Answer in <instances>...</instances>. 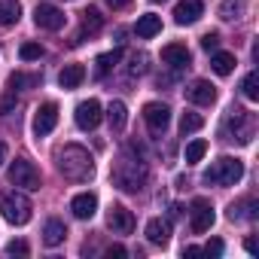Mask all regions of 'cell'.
<instances>
[{
	"label": "cell",
	"instance_id": "obj_1",
	"mask_svg": "<svg viewBox=\"0 0 259 259\" xmlns=\"http://www.w3.org/2000/svg\"><path fill=\"white\" fill-rule=\"evenodd\" d=\"M55 159H58V171H61L64 180H70V183H85V180L95 174V159H92V153H89L85 147H79V144L61 147Z\"/></svg>",
	"mask_w": 259,
	"mask_h": 259
},
{
	"label": "cell",
	"instance_id": "obj_2",
	"mask_svg": "<svg viewBox=\"0 0 259 259\" xmlns=\"http://www.w3.org/2000/svg\"><path fill=\"white\" fill-rule=\"evenodd\" d=\"M113 183L122 192H141L147 183V165L132 156H119V162L113 165Z\"/></svg>",
	"mask_w": 259,
	"mask_h": 259
},
{
	"label": "cell",
	"instance_id": "obj_3",
	"mask_svg": "<svg viewBox=\"0 0 259 259\" xmlns=\"http://www.w3.org/2000/svg\"><path fill=\"white\" fill-rule=\"evenodd\" d=\"M241 177H244V162L235 156H220L204 171V183H210V186H235Z\"/></svg>",
	"mask_w": 259,
	"mask_h": 259
},
{
	"label": "cell",
	"instance_id": "obj_4",
	"mask_svg": "<svg viewBox=\"0 0 259 259\" xmlns=\"http://www.w3.org/2000/svg\"><path fill=\"white\" fill-rule=\"evenodd\" d=\"M0 210H4V220L13 223V226H25L34 213V204L25 192H7L0 198Z\"/></svg>",
	"mask_w": 259,
	"mask_h": 259
},
{
	"label": "cell",
	"instance_id": "obj_5",
	"mask_svg": "<svg viewBox=\"0 0 259 259\" xmlns=\"http://www.w3.org/2000/svg\"><path fill=\"white\" fill-rule=\"evenodd\" d=\"M10 183H16V186L34 192V189H40V171L34 168V162H28V159H16V162L10 165Z\"/></svg>",
	"mask_w": 259,
	"mask_h": 259
},
{
	"label": "cell",
	"instance_id": "obj_6",
	"mask_svg": "<svg viewBox=\"0 0 259 259\" xmlns=\"http://www.w3.org/2000/svg\"><path fill=\"white\" fill-rule=\"evenodd\" d=\"M229 128H232V141H238V144H250L253 141V116L247 113V110H241V107H232L229 110Z\"/></svg>",
	"mask_w": 259,
	"mask_h": 259
},
{
	"label": "cell",
	"instance_id": "obj_7",
	"mask_svg": "<svg viewBox=\"0 0 259 259\" xmlns=\"http://www.w3.org/2000/svg\"><path fill=\"white\" fill-rule=\"evenodd\" d=\"M55 125H58V104L55 101L40 104L37 113H34V135L37 138H46V135H52Z\"/></svg>",
	"mask_w": 259,
	"mask_h": 259
},
{
	"label": "cell",
	"instance_id": "obj_8",
	"mask_svg": "<svg viewBox=\"0 0 259 259\" xmlns=\"http://www.w3.org/2000/svg\"><path fill=\"white\" fill-rule=\"evenodd\" d=\"M192 210H189V217H192V232L195 235H204L210 226H213V204L207 201V198H192V204H189Z\"/></svg>",
	"mask_w": 259,
	"mask_h": 259
},
{
	"label": "cell",
	"instance_id": "obj_9",
	"mask_svg": "<svg viewBox=\"0 0 259 259\" xmlns=\"http://www.w3.org/2000/svg\"><path fill=\"white\" fill-rule=\"evenodd\" d=\"M107 226H110L113 235H132V232H135V213L128 210L125 204H110Z\"/></svg>",
	"mask_w": 259,
	"mask_h": 259
},
{
	"label": "cell",
	"instance_id": "obj_10",
	"mask_svg": "<svg viewBox=\"0 0 259 259\" xmlns=\"http://www.w3.org/2000/svg\"><path fill=\"white\" fill-rule=\"evenodd\" d=\"M34 22H37V28H43V31H61L64 22H67V16H64L58 7H52V4H37Z\"/></svg>",
	"mask_w": 259,
	"mask_h": 259
},
{
	"label": "cell",
	"instance_id": "obj_11",
	"mask_svg": "<svg viewBox=\"0 0 259 259\" xmlns=\"http://www.w3.org/2000/svg\"><path fill=\"white\" fill-rule=\"evenodd\" d=\"M144 122L150 125V132H153V135H165V128H168V122H171V110H168V104L150 101V104L144 107Z\"/></svg>",
	"mask_w": 259,
	"mask_h": 259
},
{
	"label": "cell",
	"instance_id": "obj_12",
	"mask_svg": "<svg viewBox=\"0 0 259 259\" xmlns=\"http://www.w3.org/2000/svg\"><path fill=\"white\" fill-rule=\"evenodd\" d=\"M101 104L95 101V98H89V101H82L79 107H76V113H73V119H76V125L82 128V132H95V128L101 125Z\"/></svg>",
	"mask_w": 259,
	"mask_h": 259
},
{
	"label": "cell",
	"instance_id": "obj_13",
	"mask_svg": "<svg viewBox=\"0 0 259 259\" xmlns=\"http://www.w3.org/2000/svg\"><path fill=\"white\" fill-rule=\"evenodd\" d=\"M186 101L198 104V107H210L217 101V85H210L207 79H195L186 85Z\"/></svg>",
	"mask_w": 259,
	"mask_h": 259
},
{
	"label": "cell",
	"instance_id": "obj_14",
	"mask_svg": "<svg viewBox=\"0 0 259 259\" xmlns=\"http://www.w3.org/2000/svg\"><path fill=\"white\" fill-rule=\"evenodd\" d=\"M204 16V4L201 0H180L177 10H174V22L177 25H195Z\"/></svg>",
	"mask_w": 259,
	"mask_h": 259
},
{
	"label": "cell",
	"instance_id": "obj_15",
	"mask_svg": "<svg viewBox=\"0 0 259 259\" xmlns=\"http://www.w3.org/2000/svg\"><path fill=\"white\" fill-rule=\"evenodd\" d=\"M162 61L171 64L174 70H183V67L192 64V55H189V49H186L183 43H168V46L162 49Z\"/></svg>",
	"mask_w": 259,
	"mask_h": 259
},
{
	"label": "cell",
	"instance_id": "obj_16",
	"mask_svg": "<svg viewBox=\"0 0 259 259\" xmlns=\"http://www.w3.org/2000/svg\"><path fill=\"white\" fill-rule=\"evenodd\" d=\"M70 210H73L76 220H92L95 210H98V195H95V192H79V195H73Z\"/></svg>",
	"mask_w": 259,
	"mask_h": 259
},
{
	"label": "cell",
	"instance_id": "obj_17",
	"mask_svg": "<svg viewBox=\"0 0 259 259\" xmlns=\"http://www.w3.org/2000/svg\"><path fill=\"white\" fill-rule=\"evenodd\" d=\"M147 241L156 244V247H165V244L171 241V223L162 220V217L150 220V223H147Z\"/></svg>",
	"mask_w": 259,
	"mask_h": 259
},
{
	"label": "cell",
	"instance_id": "obj_18",
	"mask_svg": "<svg viewBox=\"0 0 259 259\" xmlns=\"http://www.w3.org/2000/svg\"><path fill=\"white\" fill-rule=\"evenodd\" d=\"M101 28H104V16H101V10L89 7V10L82 13V34H98ZM82 34H79V37H73V46H79V43H82Z\"/></svg>",
	"mask_w": 259,
	"mask_h": 259
},
{
	"label": "cell",
	"instance_id": "obj_19",
	"mask_svg": "<svg viewBox=\"0 0 259 259\" xmlns=\"http://www.w3.org/2000/svg\"><path fill=\"white\" fill-rule=\"evenodd\" d=\"M82 79H85V67L82 64H64L61 73H58V85L61 89H76Z\"/></svg>",
	"mask_w": 259,
	"mask_h": 259
},
{
	"label": "cell",
	"instance_id": "obj_20",
	"mask_svg": "<svg viewBox=\"0 0 259 259\" xmlns=\"http://www.w3.org/2000/svg\"><path fill=\"white\" fill-rule=\"evenodd\" d=\"M256 210H259V201H256V198H244V201H238V204L229 207V220H232V223L256 220Z\"/></svg>",
	"mask_w": 259,
	"mask_h": 259
},
{
	"label": "cell",
	"instance_id": "obj_21",
	"mask_svg": "<svg viewBox=\"0 0 259 259\" xmlns=\"http://www.w3.org/2000/svg\"><path fill=\"white\" fill-rule=\"evenodd\" d=\"M64 238H67V226L61 220H46V226H43V244L46 247H58Z\"/></svg>",
	"mask_w": 259,
	"mask_h": 259
},
{
	"label": "cell",
	"instance_id": "obj_22",
	"mask_svg": "<svg viewBox=\"0 0 259 259\" xmlns=\"http://www.w3.org/2000/svg\"><path fill=\"white\" fill-rule=\"evenodd\" d=\"M135 31H138V37H144V40H150V37H156V34L162 31V19H159L156 13H147V16H141V19H138V25H135Z\"/></svg>",
	"mask_w": 259,
	"mask_h": 259
},
{
	"label": "cell",
	"instance_id": "obj_23",
	"mask_svg": "<svg viewBox=\"0 0 259 259\" xmlns=\"http://www.w3.org/2000/svg\"><path fill=\"white\" fill-rule=\"evenodd\" d=\"M107 122H110L113 132H122L125 122H128V107H125L122 101H110V107H107Z\"/></svg>",
	"mask_w": 259,
	"mask_h": 259
},
{
	"label": "cell",
	"instance_id": "obj_24",
	"mask_svg": "<svg viewBox=\"0 0 259 259\" xmlns=\"http://www.w3.org/2000/svg\"><path fill=\"white\" fill-rule=\"evenodd\" d=\"M119 58H122V49H113V52L98 55V61H95V79H104V76L119 64Z\"/></svg>",
	"mask_w": 259,
	"mask_h": 259
},
{
	"label": "cell",
	"instance_id": "obj_25",
	"mask_svg": "<svg viewBox=\"0 0 259 259\" xmlns=\"http://www.w3.org/2000/svg\"><path fill=\"white\" fill-rule=\"evenodd\" d=\"M210 67H213L217 76H229L235 70V55L232 52H213L210 55Z\"/></svg>",
	"mask_w": 259,
	"mask_h": 259
},
{
	"label": "cell",
	"instance_id": "obj_26",
	"mask_svg": "<svg viewBox=\"0 0 259 259\" xmlns=\"http://www.w3.org/2000/svg\"><path fill=\"white\" fill-rule=\"evenodd\" d=\"M22 16V7H19V0H0V25H16Z\"/></svg>",
	"mask_w": 259,
	"mask_h": 259
},
{
	"label": "cell",
	"instance_id": "obj_27",
	"mask_svg": "<svg viewBox=\"0 0 259 259\" xmlns=\"http://www.w3.org/2000/svg\"><path fill=\"white\" fill-rule=\"evenodd\" d=\"M241 95H244L247 101H259V73H256V70H250V73L244 76V82H241Z\"/></svg>",
	"mask_w": 259,
	"mask_h": 259
},
{
	"label": "cell",
	"instance_id": "obj_28",
	"mask_svg": "<svg viewBox=\"0 0 259 259\" xmlns=\"http://www.w3.org/2000/svg\"><path fill=\"white\" fill-rule=\"evenodd\" d=\"M201 125H204V119L198 113H183L180 116V135H192V132H198Z\"/></svg>",
	"mask_w": 259,
	"mask_h": 259
},
{
	"label": "cell",
	"instance_id": "obj_29",
	"mask_svg": "<svg viewBox=\"0 0 259 259\" xmlns=\"http://www.w3.org/2000/svg\"><path fill=\"white\" fill-rule=\"evenodd\" d=\"M204 153H207V141H192V144L186 147V165L201 162V159H204Z\"/></svg>",
	"mask_w": 259,
	"mask_h": 259
},
{
	"label": "cell",
	"instance_id": "obj_30",
	"mask_svg": "<svg viewBox=\"0 0 259 259\" xmlns=\"http://www.w3.org/2000/svg\"><path fill=\"white\" fill-rule=\"evenodd\" d=\"M241 13H244V7L238 4V0H226V4L220 7V16H223L226 22H235V19H241Z\"/></svg>",
	"mask_w": 259,
	"mask_h": 259
},
{
	"label": "cell",
	"instance_id": "obj_31",
	"mask_svg": "<svg viewBox=\"0 0 259 259\" xmlns=\"http://www.w3.org/2000/svg\"><path fill=\"white\" fill-rule=\"evenodd\" d=\"M147 55L141 52V55H132V61H128V76H141V73H147Z\"/></svg>",
	"mask_w": 259,
	"mask_h": 259
},
{
	"label": "cell",
	"instance_id": "obj_32",
	"mask_svg": "<svg viewBox=\"0 0 259 259\" xmlns=\"http://www.w3.org/2000/svg\"><path fill=\"white\" fill-rule=\"evenodd\" d=\"M19 55H22V61H37V58H43V46L40 43H25L19 49Z\"/></svg>",
	"mask_w": 259,
	"mask_h": 259
},
{
	"label": "cell",
	"instance_id": "obj_33",
	"mask_svg": "<svg viewBox=\"0 0 259 259\" xmlns=\"http://www.w3.org/2000/svg\"><path fill=\"white\" fill-rule=\"evenodd\" d=\"M201 49H204V52H217V49H220V34H217V31H207V34L201 37Z\"/></svg>",
	"mask_w": 259,
	"mask_h": 259
},
{
	"label": "cell",
	"instance_id": "obj_34",
	"mask_svg": "<svg viewBox=\"0 0 259 259\" xmlns=\"http://www.w3.org/2000/svg\"><path fill=\"white\" fill-rule=\"evenodd\" d=\"M223 250H226V244H223L220 238H210V241L201 247V253H207V256H223Z\"/></svg>",
	"mask_w": 259,
	"mask_h": 259
},
{
	"label": "cell",
	"instance_id": "obj_35",
	"mask_svg": "<svg viewBox=\"0 0 259 259\" xmlns=\"http://www.w3.org/2000/svg\"><path fill=\"white\" fill-rule=\"evenodd\" d=\"M7 253H10V256H28L31 250H28V244H25V241H13V244L7 247Z\"/></svg>",
	"mask_w": 259,
	"mask_h": 259
},
{
	"label": "cell",
	"instance_id": "obj_36",
	"mask_svg": "<svg viewBox=\"0 0 259 259\" xmlns=\"http://www.w3.org/2000/svg\"><path fill=\"white\" fill-rule=\"evenodd\" d=\"M13 104H16V92H13V89H10V95H7V98H4V101H0V116H7V113H10V110H13Z\"/></svg>",
	"mask_w": 259,
	"mask_h": 259
},
{
	"label": "cell",
	"instance_id": "obj_37",
	"mask_svg": "<svg viewBox=\"0 0 259 259\" xmlns=\"http://www.w3.org/2000/svg\"><path fill=\"white\" fill-rule=\"evenodd\" d=\"M125 253H128V250H125V247H119V244H113V247L107 250V256H110V259H113V256H116V259H122Z\"/></svg>",
	"mask_w": 259,
	"mask_h": 259
},
{
	"label": "cell",
	"instance_id": "obj_38",
	"mask_svg": "<svg viewBox=\"0 0 259 259\" xmlns=\"http://www.w3.org/2000/svg\"><path fill=\"white\" fill-rule=\"evenodd\" d=\"M244 247H247V253H250V256H256V253H259V244H256V238H247V241H244Z\"/></svg>",
	"mask_w": 259,
	"mask_h": 259
},
{
	"label": "cell",
	"instance_id": "obj_39",
	"mask_svg": "<svg viewBox=\"0 0 259 259\" xmlns=\"http://www.w3.org/2000/svg\"><path fill=\"white\" fill-rule=\"evenodd\" d=\"M132 0H107V7H113V10H125Z\"/></svg>",
	"mask_w": 259,
	"mask_h": 259
},
{
	"label": "cell",
	"instance_id": "obj_40",
	"mask_svg": "<svg viewBox=\"0 0 259 259\" xmlns=\"http://www.w3.org/2000/svg\"><path fill=\"white\" fill-rule=\"evenodd\" d=\"M201 253V247H183V256H198Z\"/></svg>",
	"mask_w": 259,
	"mask_h": 259
},
{
	"label": "cell",
	"instance_id": "obj_41",
	"mask_svg": "<svg viewBox=\"0 0 259 259\" xmlns=\"http://www.w3.org/2000/svg\"><path fill=\"white\" fill-rule=\"evenodd\" d=\"M7 153H10V150H7V144H4V141H0V165H4V162H7Z\"/></svg>",
	"mask_w": 259,
	"mask_h": 259
},
{
	"label": "cell",
	"instance_id": "obj_42",
	"mask_svg": "<svg viewBox=\"0 0 259 259\" xmlns=\"http://www.w3.org/2000/svg\"><path fill=\"white\" fill-rule=\"evenodd\" d=\"M180 213H183V207H180V204H174V207H171V220H177Z\"/></svg>",
	"mask_w": 259,
	"mask_h": 259
},
{
	"label": "cell",
	"instance_id": "obj_43",
	"mask_svg": "<svg viewBox=\"0 0 259 259\" xmlns=\"http://www.w3.org/2000/svg\"><path fill=\"white\" fill-rule=\"evenodd\" d=\"M153 4H165V0H153Z\"/></svg>",
	"mask_w": 259,
	"mask_h": 259
}]
</instances>
